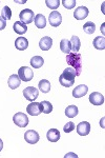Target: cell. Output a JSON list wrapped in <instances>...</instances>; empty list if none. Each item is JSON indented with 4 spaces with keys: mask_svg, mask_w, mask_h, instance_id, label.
Wrapping results in <instances>:
<instances>
[{
    "mask_svg": "<svg viewBox=\"0 0 105 158\" xmlns=\"http://www.w3.org/2000/svg\"><path fill=\"white\" fill-rule=\"evenodd\" d=\"M45 3H46L47 7H50V9H52V10H56L60 6L61 1H59V0H46Z\"/></svg>",
    "mask_w": 105,
    "mask_h": 158,
    "instance_id": "f1b7e54d",
    "label": "cell"
},
{
    "mask_svg": "<svg viewBox=\"0 0 105 158\" xmlns=\"http://www.w3.org/2000/svg\"><path fill=\"white\" fill-rule=\"evenodd\" d=\"M38 88H39L40 92H42V93L46 94L48 92L50 91V82L46 79H42V80L39 81V83H38Z\"/></svg>",
    "mask_w": 105,
    "mask_h": 158,
    "instance_id": "ffe728a7",
    "label": "cell"
},
{
    "mask_svg": "<svg viewBox=\"0 0 105 158\" xmlns=\"http://www.w3.org/2000/svg\"><path fill=\"white\" fill-rule=\"evenodd\" d=\"M83 30H84V32L87 33V34H93L95 31H96V24H95L93 21H87L83 25Z\"/></svg>",
    "mask_w": 105,
    "mask_h": 158,
    "instance_id": "4316f807",
    "label": "cell"
},
{
    "mask_svg": "<svg viewBox=\"0 0 105 158\" xmlns=\"http://www.w3.org/2000/svg\"><path fill=\"white\" fill-rule=\"evenodd\" d=\"M66 61L75 70L76 76H80L82 72V57L79 53H70L66 55Z\"/></svg>",
    "mask_w": 105,
    "mask_h": 158,
    "instance_id": "7a4b0ae2",
    "label": "cell"
},
{
    "mask_svg": "<svg viewBox=\"0 0 105 158\" xmlns=\"http://www.w3.org/2000/svg\"><path fill=\"white\" fill-rule=\"evenodd\" d=\"M88 92V88L85 85H80L78 86H76L73 91V96L75 98H81L83 96H85Z\"/></svg>",
    "mask_w": 105,
    "mask_h": 158,
    "instance_id": "4fadbf2b",
    "label": "cell"
},
{
    "mask_svg": "<svg viewBox=\"0 0 105 158\" xmlns=\"http://www.w3.org/2000/svg\"><path fill=\"white\" fill-rule=\"evenodd\" d=\"M13 121H14V123L16 124L17 127H19V128H25V127L29 124V117L25 115L24 113L19 112V113H16L14 115Z\"/></svg>",
    "mask_w": 105,
    "mask_h": 158,
    "instance_id": "277c9868",
    "label": "cell"
},
{
    "mask_svg": "<svg viewBox=\"0 0 105 158\" xmlns=\"http://www.w3.org/2000/svg\"><path fill=\"white\" fill-rule=\"evenodd\" d=\"M75 128H76L75 123L70 121V122H67L64 127H63V131H64L65 133H71V131H74V130H75Z\"/></svg>",
    "mask_w": 105,
    "mask_h": 158,
    "instance_id": "4dcf8cb0",
    "label": "cell"
},
{
    "mask_svg": "<svg viewBox=\"0 0 105 158\" xmlns=\"http://www.w3.org/2000/svg\"><path fill=\"white\" fill-rule=\"evenodd\" d=\"M23 96L26 100L32 101L33 102V101H35L36 99L38 98V96H39V91L36 88H34V86H27V88H25L23 90Z\"/></svg>",
    "mask_w": 105,
    "mask_h": 158,
    "instance_id": "8992f818",
    "label": "cell"
},
{
    "mask_svg": "<svg viewBox=\"0 0 105 158\" xmlns=\"http://www.w3.org/2000/svg\"><path fill=\"white\" fill-rule=\"evenodd\" d=\"M89 11L86 6H79L76 9V11L74 12V17L76 20H83L88 16Z\"/></svg>",
    "mask_w": 105,
    "mask_h": 158,
    "instance_id": "7c38bea8",
    "label": "cell"
},
{
    "mask_svg": "<svg viewBox=\"0 0 105 158\" xmlns=\"http://www.w3.org/2000/svg\"><path fill=\"white\" fill-rule=\"evenodd\" d=\"M48 22L50 24L54 27H57L61 24L62 22V15L60 14L58 11H54L50 14V17H48Z\"/></svg>",
    "mask_w": 105,
    "mask_h": 158,
    "instance_id": "ba28073f",
    "label": "cell"
},
{
    "mask_svg": "<svg viewBox=\"0 0 105 158\" xmlns=\"http://www.w3.org/2000/svg\"><path fill=\"white\" fill-rule=\"evenodd\" d=\"M35 25L38 29H44L46 27V18H45L44 15L42 14H37L34 18Z\"/></svg>",
    "mask_w": 105,
    "mask_h": 158,
    "instance_id": "ac0fdd59",
    "label": "cell"
},
{
    "mask_svg": "<svg viewBox=\"0 0 105 158\" xmlns=\"http://www.w3.org/2000/svg\"><path fill=\"white\" fill-rule=\"evenodd\" d=\"M89 102L94 106H102L104 103V96L99 92H94L89 96Z\"/></svg>",
    "mask_w": 105,
    "mask_h": 158,
    "instance_id": "30bf717a",
    "label": "cell"
},
{
    "mask_svg": "<svg viewBox=\"0 0 105 158\" xmlns=\"http://www.w3.org/2000/svg\"><path fill=\"white\" fill-rule=\"evenodd\" d=\"M15 47L19 51L26 50L27 47H29V40L25 37H18L16 39V41H15Z\"/></svg>",
    "mask_w": 105,
    "mask_h": 158,
    "instance_id": "2e32d148",
    "label": "cell"
},
{
    "mask_svg": "<svg viewBox=\"0 0 105 158\" xmlns=\"http://www.w3.org/2000/svg\"><path fill=\"white\" fill-rule=\"evenodd\" d=\"M20 83H21V80H20L19 76L17 74H13V75L10 76L9 80H7V85H9L10 88L12 90H15V89L19 88Z\"/></svg>",
    "mask_w": 105,
    "mask_h": 158,
    "instance_id": "9a60e30c",
    "label": "cell"
},
{
    "mask_svg": "<svg viewBox=\"0 0 105 158\" xmlns=\"http://www.w3.org/2000/svg\"><path fill=\"white\" fill-rule=\"evenodd\" d=\"M67 156H73V157H76V158L78 157V156H77L76 154H71H71H66L64 157H65V158H67Z\"/></svg>",
    "mask_w": 105,
    "mask_h": 158,
    "instance_id": "d6a6232c",
    "label": "cell"
},
{
    "mask_svg": "<svg viewBox=\"0 0 105 158\" xmlns=\"http://www.w3.org/2000/svg\"><path fill=\"white\" fill-rule=\"evenodd\" d=\"M75 78H76V72L73 68H67L63 71V73L59 77V82L62 86L65 88H71L75 83Z\"/></svg>",
    "mask_w": 105,
    "mask_h": 158,
    "instance_id": "6da1fadb",
    "label": "cell"
},
{
    "mask_svg": "<svg viewBox=\"0 0 105 158\" xmlns=\"http://www.w3.org/2000/svg\"><path fill=\"white\" fill-rule=\"evenodd\" d=\"M6 20L3 19L1 16H0V31L4 30L6 29Z\"/></svg>",
    "mask_w": 105,
    "mask_h": 158,
    "instance_id": "1f68e13d",
    "label": "cell"
},
{
    "mask_svg": "<svg viewBox=\"0 0 105 158\" xmlns=\"http://www.w3.org/2000/svg\"><path fill=\"white\" fill-rule=\"evenodd\" d=\"M40 108H41V112L44 114H50L52 113L53 111V104L50 102V101H41L40 102Z\"/></svg>",
    "mask_w": 105,
    "mask_h": 158,
    "instance_id": "d4e9b609",
    "label": "cell"
},
{
    "mask_svg": "<svg viewBox=\"0 0 105 158\" xmlns=\"http://www.w3.org/2000/svg\"><path fill=\"white\" fill-rule=\"evenodd\" d=\"M19 18H20V21L24 24H30L34 21V12L30 9H25L23 11L20 12L19 14Z\"/></svg>",
    "mask_w": 105,
    "mask_h": 158,
    "instance_id": "5b68a950",
    "label": "cell"
},
{
    "mask_svg": "<svg viewBox=\"0 0 105 158\" xmlns=\"http://www.w3.org/2000/svg\"><path fill=\"white\" fill-rule=\"evenodd\" d=\"M2 149H3V141H2V140L0 139V152H1Z\"/></svg>",
    "mask_w": 105,
    "mask_h": 158,
    "instance_id": "836d02e7",
    "label": "cell"
},
{
    "mask_svg": "<svg viewBox=\"0 0 105 158\" xmlns=\"http://www.w3.org/2000/svg\"><path fill=\"white\" fill-rule=\"evenodd\" d=\"M76 129H77V133L80 135V136H86L91 132V123L87 121H81L76 127Z\"/></svg>",
    "mask_w": 105,
    "mask_h": 158,
    "instance_id": "9c48e42d",
    "label": "cell"
},
{
    "mask_svg": "<svg viewBox=\"0 0 105 158\" xmlns=\"http://www.w3.org/2000/svg\"><path fill=\"white\" fill-rule=\"evenodd\" d=\"M61 3H62V6H64L65 9L71 10V9H73V7H75L77 2H76V0H62Z\"/></svg>",
    "mask_w": 105,
    "mask_h": 158,
    "instance_id": "f546056e",
    "label": "cell"
},
{
    "mask_svg": "<svg viewBox=\"0 0 105 158\" xmlns=\"http://www.w3.org/2000/svg\"><path fill=\"white\" fill-rule=\"evenodd\" d=\"M60 50H61V52H63L66 55L70 54L71 51V45L70 40H67V39H62V40H61Z\"/></svg>",
    "mask_w": 105,
    "mask_h": 158,
    "instance_id": "603a6c76",
    "label": "cell"
},
{
    "mask_svg": "<svg viewBox=\"0 0 105 158\" xmlns=\"http://www.w3.org/2000/svg\"><path fill=\"white\" fill-rule=\"evenodd\" d=\"M26 112L32 116H38L40 115L42 112H41V108H40V102H36V101H33L30 102L26 108Z\"/></svg>",
    "mask_w": 105,
    "mask_h": 158,
    "instance_id": "8fae6325",
    "label": "cell"
},
{
    "mask_svg": "<svg viewBox=\"0 0 105 158\" xmlns=\"http://www.w3.org/2000/svg\"><path fill=\"white\" fill-rule=\"evenodd\" d=\"M46 138L48 139V141L50 142H57L60 139V132L57 129H50L48 130L47 134H46Z\"/></svg>",
    "mask_w": 105,
    "mask_h": 158,
    "instance_id": "e0dca14e",
    "label": "cell"
},
{
    "mask_svg": "<svg viewBox=\"0 0 105 158\" xmlns=\"http://www.w3.org/2000/svg\"><path fill=\"white\" fill-rule=\"evenodd\" d=\"M1 17L3 19H6V20H10V19H11L12 12H11V9H10V7L7 6H3V9H2V11H1Z\"/></svg>",
    "mask_w": 105,
    "mask_h": 158,
    "instance_id": "83f0119b",
    "label": "cell"
},
{
    "mask_svg": "<svg viewBox=\"0 0 105 158\" xmlns=\"http://www.w3.org/2000/svg\"><path fill=\"white\" fill-rule=\"evenodd\" d=\"M13 29H14V32L17 33L19 35H23L27 32V27L26 24L22 23L21 21H16L13 25Z\"/></svg>",
    "mask_w": 105,
    "mask_h": 158,
    "instance_id": "d6986e66",
    "label": "cell"
},
{
    "mask_svg": "<svg viewBox=\"0 0 105 158\" xmlns=\"http://www.w3.org/2000/svg\"><path fill=\"white\" fill-rule=\"evenodd\" d=\"M93 45L95 49H97V50H104L105 49V38L101 36L96 37L93 41Z\"/></svg>",
    "mask_w": 105,
    "mask_h": 158,
    "instance_id": "7402d4cb",
    "label": "cell"
},
{
    "mask_svg": "<svg viewBox=\"0 0 105 158\" xmlns=\"http://www.w3.org/2000/svg\"><path fill=\"white\" fill-rule=\"evenodd\" d=\"M65 115L68 118H74L78 115V108L76 106H68L65 110Z\"/></svg>",
    "mask_w": 105,
    "mask_h": 158,
    "instance_id": "484cf974",
    "label": "cell"
},
{
    "mask_svg": "<svg viewBox=\"0 0 105 158\" xmlns=\"http://www.w3.org/2000/svg\"><path fill=\"white\" fill-rule=\"evenodd\" d=\"M70 42H71V51H73V53H78L79 50H80V45H81V42H80L79 37L78 36H71Z\"/></svg>",
    "mask_w": 105,
    "mask_h": 158,
    "instance_id": "44dd1931",
    "label": "cell"
},
{
    "mask_svg": "<svg viewBox=\"0 0 105 158\" xmlns=\"http://www.w3.org/2000/svg\"><path fill=\"white\" fill-rule=\"evenodd\" d=\"M18 76H19L20 80L27 82V81L32 80L33 77H34V72L29 67H21L18 71Z\"/></svg>",
    "mask_w": 105,
    "mask_h": 158,
    "instance_id": "3957f363",
    "label": "cell"
},
{
    "mask_svg": "<svg viewBox=\"0 0 105 158\" xmlns=\"http://www.w3.org/2000/svg\"><path fill=\"white\" fill-rule=\"evenodd\" d=\"M24 139H25V141H26L27 143L35 144V143H37V142L39 141L40 136H39V134H38L37 132L34 131V130H29V131L25 132Z\"/></svg>",
    "mask_w": 105,
    "mask_h": 158,
    "instance_id": "52a82bcc",
    "label": "cell"
},
{
    "mask_svg": "<svg viewBox=\"0 0 105 158\" xmlns=\"http://www.w3.org/2000/svg\"><path fill=\"white\" fill-rule=\"evenodd\" d=\"M53 45V39L48 36L42 37L39 41V48L42 51H48Z\"/></svg>",
    "mask_w": 105,
    "mask_h": 158,
    "instance_id": "5bb4252c",
    "label": "cell"
},
{
    "mask_svg": "<svg viewBox=\"0 0 105 158\" xmlns=\"http://www.w3.org/2000/svg\"><path fill=\"white\" fill-rule=\"evenodd\" d=\"M44 63V59H43L41 56H34V57L30 59V65L34 69H40Z\"/></svg>",
    "mask_w": 105,
    "mask_h": 158,
    "instance_id": "cb8c5ba5",
    "label": "cell"
},
{
    "mask_svg": "<svg viewBox=\"0 0 105 158\" xmlns=\"http://www.w3.org/2000/svg\"><path fill=\"white\" fill-rule=\"evenodd\" d=\"M15 2H16V3H17V2H18V3H25V2H26V1H17V0H15Z\"/></svg>",
    "mask_w": 105,
    "mask_h": 158,
    "instance_id": "e575fe53",
    "label": "cell"
}]
</instances>
